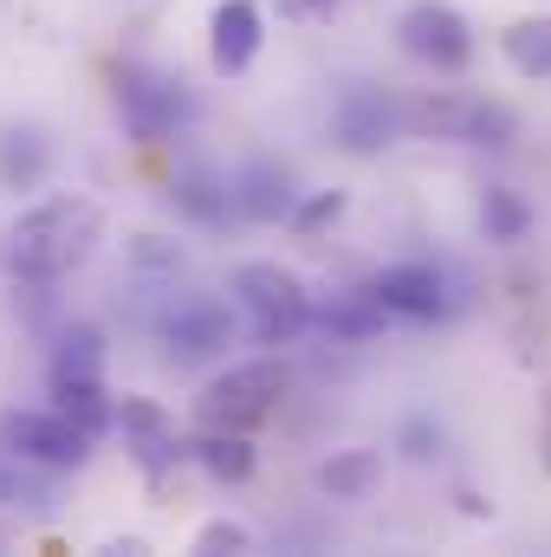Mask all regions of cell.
I'll return each instance as SVG.
<instances>
[{"instance_id":"22","label":"cell","mask_w":551,"mask_h":557,"mask_svg":"<svg viewBox=\"0 0 551 557\" xmlns=\"http://www.w3.org/2000/svg\"><path fill=\"white\" fill-rule=\"evenodd\" d=\"M195 552H254V532L241 525V519H208L201 532H195Z\"/></svg>"},{"instance_id":"11","label":"cell","mask_w":551,"mask_h":557,"mask_svg":"<svg viewBox=\"0 0 551 557\" xmlns=\"http://www.w3.org/2000/svg\"><path fill=\"white\" fill-rule=\"evenodd\" d=\"M260 39H267V13L254 0H221L208 20V65L221 78H241L260 59Z\"/></svg>"},{"instance_id":"17","label":"cell","mask_w":551,"mask_h":557,"mask_svg":"<svg viewBox=\"0 0 551 557\" xmlns=\"http://www.w3.org/2000/svg\"><path fill=\"white\" fill-rule=\"evenodd\" d=\"M175 208L195 221V227H221L234 214V182L228 175H208V169H182L175 175Z\"/></svg>"},{"instance_id":"19","label":"cell","mask_w":551,"mask_h":557,"mask_svg":"<svg viewBox=\"0 0 551 557\" xmlns=\"http://www.w3.org/2000/svg\"><path fill=\"white\" fill-rule=\"evenodd\" d=\"M526 227H532V208H526L513 188H487V195H480V234H487L493 247L526 240Z\"/></svg>"},{"instance_id":"13","label":"cell","mask_w":551,"mask_h":557,"mask_svg":"<svg viewBox=\"0 0 551 557\" xmlns=\"http://www.w3.org/2000/svg\"><path fill=\"white\" fill-rule=\"evenodd\" d=\"M298 195H292V175L279 162H247L234 175V214L241 221H292Z\"/></svg>"},{"instance_id":"5","label":"cell","mask_w":551,"mask_h":557,"mask_svg":"<svg viewBox=\"0 0 551 557\" xmlns=\"http://www.w3.org/2000/svg\"><path fill=\"white\" fill-rule=\"evenodd\" d=\"M91 428L72 421L65 409H7L0 416V447H13L26 467H46V473H65V467H85L91 460Z\"/></svg>"},{"instance_id":"8","label":"cell","mask_w":551,"mask_h":557,"mask_svg":"<svg viewBox=\"0 0 551 557\" xmlns=\"http://www.w3.org/2000/svg\"><path fill=\"white\" fill-rule=\"evenodd\" d=\"M162 344H169V357H175V363L221 357V350L234 344V311H228L221 298H208V292L175 298V305L162 311Z\"/></svg>"},{"instance_id":"20","label":"cell","mask_w":551,"mask_h":557,"mask_svg":"<svg viewBox=\"0 0 551 557\" xmlns=\"http://www.w3.org/2000/svg\"><path fill=\"white\" fill-rule=\"evenodd\" d=\"M131 267L137 273H156V278H175L182 273V247H169L162 234H137L131 240Z\"/></svg>"},{"instance_id":"21","label":"cell","mask_w":551,"mask_h":557,"mask_svg":"<svg viewBox=\"0 0 551 557\" xmlns=\"http://www.w3.org/2000/svg\"><path fill=\"white\" fill-rule=\"evenodd\" d=\"M338 214H344V188H325V195H311L305 208H292V234L311 240V234H325Z\"/></svg>"},{"instance_id":"3","label":"cell","mask_w":551,"mask_h":557,"mask_svg":"<svg viewBox=\"0 0 551 557\" xmlns=\"http://www.w3.org/2000/svg\"><path fill=\"white\" fill-rule=\"evenodd\" d=\"M46 389H52V409H65L72 421H85L91 434L118 428V403L105 389V337L91 324H72L46 363Z\"/></svg>"},{"instance_id":"9","label":"cell","mask_w":551,"mask_h":557,"mask_svg":"<svg viewBox=\"0 0 551 557\" xmlns=\"http://www.w3.org/2000/svg\"><path fill=\"white\" fill-rule=\"evenodd\" d=\"M118 434H124V447H131V460L143 467L149 486H162L188 460V441L175 434V421L162 416L156 403H143V396H124L118 403Z\"/></svg>"},{"instance_id":"1","label":"cell","mask_w":551,"mask_h":557,"mask_svg":"<svg viewBox=\"0 0 551 557\" xmlns=\"http://www.w3.org/2000/svg\"><path fill=\"white\" fill-rule=\"evenodd\" d=\"M98 240H105V208L91 195L33 201L0 227V273L13 285H59L98 253Z\"/></svg>"},{"instance_id":"23","label":"cell","mask_w":551,"mask_h":557,"mask_svg":"<svg viewBox=\"0 0 551 557\" xmlns=\"http://www.w3.org/2000/svg\"><path fill=\"white\" fill-rule=\"evenodd\" d=\"M396 447H403L409 460H434V454H441V428H434L428 416H409L403 434H396Z\"/></svg>"},{"instance_id":"14","label":"cell","mask_w":551,"mask_h":557,"mask_svg":"<svg viewBox=\"0 0 551 557\" xmlns=\"http://www.w3.org/2000/svg\"><path fill=\"white\" fill-rule=\"evenodd\" d=\"M377 486H383V454H377V447H338L331 460H318V493H325V499L357 506V499H370Z\"/></svg>"},{"instance_id":"7","label":"cell","mask_w":551,"mask_h":557,"mask_svg":"<svg viewBox=\"0 0 551 557\" xmlns=\"http://www.w3.org/2000/svg\"><path fill=\"white\" fill-rule=\"evenodd\" d=\"M118 117H124V131H131L137 143H162L195 117V98L182 91L175 72L124 65V72H118Z\"/></svg>"},{"instance_id":"18","label":"cell","mask_w":551,"mask_h":557,"mask_svg":"<svg viewBox=\"0 0 551 557\" xmlns=\"http://www.w3.org/2000/svg\"><path fill=\"white\" fill-rule=\"evenodd\" d=\"M500 52L519 78H551V13H526L500 33Z\"/></svg>"},{"instance_id":"24","label":"cell","mask_w":551,"mask_h":557,"mask_svg":"<svg viewBox=\"0 0 551 557\" xmlns=\"http://www.w3.org/2000/svg\"><path fill=\"white\" fill-rule=\"evenodd\" d=\"M279 20H298V26H318V20H331L344 0H273Z\"/></svg>"},{"instance_id":"12","label":"cell","mask_w":551,"mask_h":557,"mask_svg":"<svg viewBox=\"0 0 551 557\" xmlns=\"http://www.w3.org/2000/svg\"><path fill=\"white\" fill-rule=\"evenodd\" d=\"M370 292H377V305H383L390 318H403V324H434V318L448 311V285H441L434 267H421V260L383 267V273L370 278Z\"/></svg>"},{"instance_id":"15","label":"cell","mask_w":551,"mask_h":557,"mask_svg":"<svg viewBox=\"0 0 551 557\" xmlns=\"http://www.w3.org/2000/svg\"><path fill=\"white\" fill-rule=\"evenodd\" d=\"M188 460H195L208 480H221V486L254 480V441H247L241 428H201V434L188 441Z\"/></svg>"},{"instance_id":"26","label":"cell","mask_w":551,"mask_h":557,"mask_svg":"<svg viewBox=\"0 0 551 557\" xmlns=\"http://www.w3.org/2000/svg\"><path fill=\"white\" fill-rule=\"evenodd\" d=\"M539 460H546V473H551V396H546V421H539Z\"/></svg>"},{"instance_id":"6","label":"cell","mask_w":551,"mask_h":557,"mask_svg":"<svg viewBox=\"0 0 551 557\" xmlns=\"http://www.w3.org/2000/svg\"><path fill=\"white\" fill-rule=\"evenodd\" d=\"M396 46L409 52L415 65L454 78V72H467V59H474V26H467V13L448 7V0H409V7L396 13Z\"/></svg>"},{"instance_id":"16","label":"cell","mask_w":551,"mask_h":557,"mask_svg":"<svg viewBox=\"0 0 551 557\" xmlns=\"http://www.w3.org/2000/svg\"><path fill=\"white\" fill-rule=\"evenodd\" d=\"M46 169H52V143L39 137L33 124H7L0 131V188H39L46 182Z\"/></svg>"},{"instance_id":"2","label":"cell","mask_w":551,"mask_h":557,"mask_svg":"<svg viewBox=\"0 0 551 557\" xmlns=\"http://www.w3.org/2000/svg\"><path fill=\"white\" fill-rule=\"evenodd\" d=\"M228 292H234V305L247 311L254 337L273 344V350L279 344H298V337L311 331V318H318L305 278L292 273V267H279V260H241L234 278H228Z\"/></svg>"},{"instance_id":"25","label":"cell","mask_w":551,"mask_h":557,"mask_svg":"<svg viewBox=\"0 0 551 557\" xmlns=\"http://www.w3.org/2000/svg\"><path fill=\"white\" fill-rule=\"evenodd\" d=\"M20 467H26V460H20L13 447H0V506H20V499H26V480H20Z\"/></svg>"},{"instance_id":"4","label":"cell","mask_w":551,"mask_h":557,"mask_svg":"<svg viewBox=\"0 0 551 557\" xmlns=\"http://www.w3.org/2000/svg\"><path fill=\"white\" fill-rule=\"evenodd\" d=\"M285 389H292L285 357H247V363L221 370V376L195 396V421H201V428H241V434H254L260 421L279 416Z\"/></svg>"},{"instance_id":"10","label":"cell","mask_w":551,"mask_h":557,"mask_svg":"<svg viewBox=\"0 0 551 557\" xmlns=\"http://www.w3.org/2000/svg\"><path fill=\"white\" fill-rule=\"evenodd\" d=\"M331 131L338 143L351 149V156H383L396 131H403V111L377 91V85H351L344 98H338V111H331Z\"/></svg>"}]
</instances>
